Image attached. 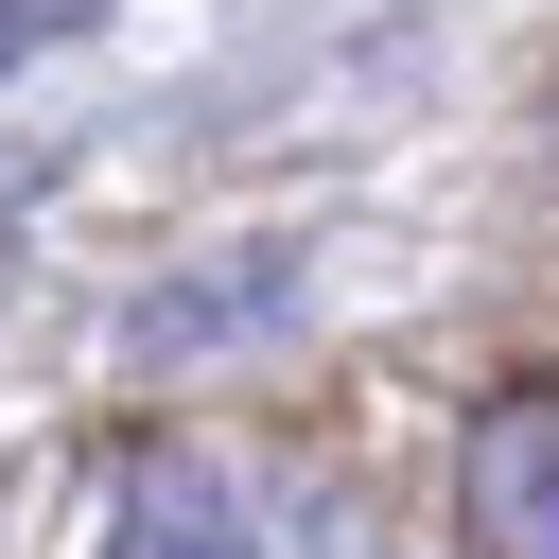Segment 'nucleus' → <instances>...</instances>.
<instances>
[{"label":"nucleus","mask_w":559,"mask_h":559,"mask_svg":"<svg viewBox=\"0 0 559 559\" xmlns=\"http://www.w3.org/2000/svg\"><path fill=\"white\" fill-rule=\"evenodd\" d=\"M297 297H314V262H297V245H210V262H175V280H140V297H122V367H210V349H262Z\"/></svg>","instance_id":"obj_1"},{"label":"nucleus","mask_w":559,"mask_h":559,"mask_svg":"<svg viewBox=\"0 0 559 559\" xmlns=\"http://www.w3.org/2000/svg\"><path fill=\"white\" fill-rule=\"evenodd\" d=\"M454 524H472V559H559V384H489L472 402Z\"/></svg>","instance_id":"obj_2"},{"label":"nucleus","mask_w":559,"mask_h":559,"mask_svg":"<svg viewBox=\"0 0 559 559\" xmlns=\"http://www.w3.org/2000/svg\"><path fill=\"white\" fill-rule=\"evenodd\" d=\"M105 559H280V542H262V507H245L227 454H122V489H105Z\"/></svg>","instance_id":"obj_3"},{"label":"nucleus","mask_w":559,"mask_h":559,"mask_svg":"<svg viewBox=\"0 0 559 559\" xmlns=\"http://www.w3.org/2000/svg\"><path fill=\"white\" fill-rule=\"evenodd\" d=\"M52 35H70L52 0H0V70H17V52H52Z\"/></svg>","instance_id":"obj_4"}]
</instances>
